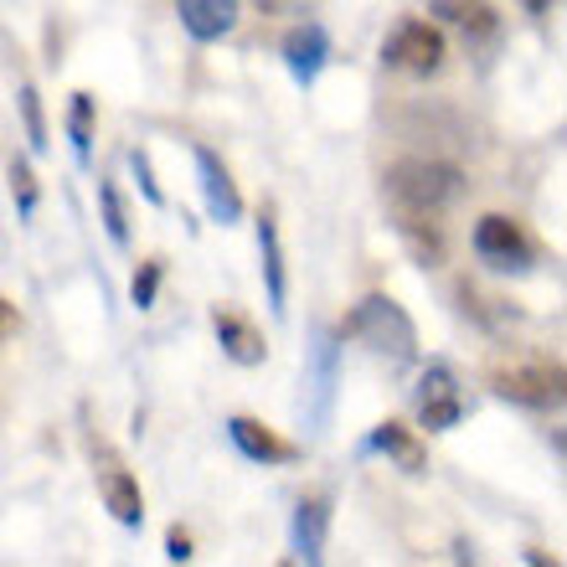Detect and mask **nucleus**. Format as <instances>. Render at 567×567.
Listing matches in <instances>:
<instances>
[{
    "mask_svg": "<svg viewBox=\"0 0 567 567\" xmlns=\"http://www.w3.org/2000/svg\"><path fill=\"white\" fill-rule=\"evenodd\" d=\"M361 341L367 351L388 361H413L419 357V326H413V315L398 305L392 295H367L357 310L341 320V341Z\"/></svg>",
    "mask_w": 567,
    "mask_h": 567,
    "instance_id": "nucleus-1",
    "label": "nucleus"
},
{
    "mask_svg": "<svg viewBox=\"0 0 567 567\" xmlns=\"http://www.w3.org/2000/svg\"><path fill=\"white\" fill-rule=\"evenodd\" d=\"M382 192H388L392 207L433 212L439 217V212L454 207L464 196V171L449 161H398V165H388Z\"/></svg>",
    "mask_w": 567,
    "mask_h": 567,
    "instance_id": "nucleus-2",
    "label": "nucleus"
},
{
    "mask_svg": "<svg viewBox=\"0 0 567 567\" xmlns=\"http://www.w3.org/2000/svg\"><path fill=\"white\" fill-rule=\"evenodd\" d=\"M495 398L516 408H563V367L557 361H516L491 372Z\"/></svg>",
    "mask_w": 567,
    "mask_h": 567,
    "instance_id": "nucleus-3",
    "label": "nucleus"
},
{
    "mask_svg": "<svg viewBox=\"0 0 567 567\" xmlns=\"http://www.w3.org/2000/svg\"><path fill=\"white\" fill-rule=\"evenodd\" d=\"M475 254H480V264H491L495 274H526L537 264V243L526 238V227L516 223V217L491 212V217L475 223Z\"/></svg>",
    "mask_w": 567,
    "mask_h": 567,
    "instance_id": "nucleus-4",
    "label": "nucleus"
},
{
    "mask_svg": "<svg viewBox=\"0 0 567 567\" xmlns=\"http://www.w3.org/2000/svg\"><path fill=\"white\" fill-rule=\"evenodd\" d=\"M444 58H449L444 31L429 27V21H403V27L382 42V62H388V68H398V73H413V78L439 73V68H444Z\"/></svg>",
    "mask_w": 567,
    "mask_h": 567,
    "instance_id": "nucleus-5",
    "label": "nucleus"
},
{
    "mask_svg": "<svg viewBox=\"0 0 567 567\" xmlns=\"http://www.w3.org/2000/svg\"><path fill=\"white\" fill-rule=\"evenodd\" d=\"M413 413L429 433H444L464 419V398H460V377L449 372L444 361H433L429 372L419 377V392H413Z\"/></svg>",
    "mask_w": 567,
    "mask_h": 567,
    "instance_id": "nucleus-6",
    "label": "nucleus"
},
{
    "mask_svg": "<svg viewBox=\"0 0 567 567\" xmlns=\"http://www.w3.org/2000/svg\"><path fill=\"white\" fill-rule=\"evenodd\" d=\"M341 330H315V346H310V388H315V403H310V433H326L330 423V408H336V382H341Z\"/></svg>",
    "mask_w": 567,
    "mask_h": 567,
    "instance_id": "nucleus-7",
    "label": "nucleus"
},
{
    "mask_svg": "<svg viewBox=\"0 0 567 567\" xmlns=\"http://www.w3.org/2000/svg\"><path fill=\"white\" fill-rule=\"evenodd\" d=\"M192 161H196V181H202V202H207L212 223H217V227L243 223V192H238V181L227 176L223 155H217V150H207V145H196Z\"/></svg>",
    "mask_w": 567,
    "mask_h": 567,
    "instance_id": "nucleus-8",
    "label": "nucleus"
},
{
    "mask_svg": "<svg viewBox=\"0 0 567 567\" xmlns=\"http://www.w3.org/2000/svg\"><path fill=\"white\" fill-rule=\"evenodd\" d=\"M284 68H289V78H295L299 89H310L315 78L326 73L330 62V31L320 27V21H299L289 37H284Z\"/></svg>",
    "mask_w": 567,
    "mask_h": 567,
    "instance_id": "nucleus-9",
    "label": "nucleus"
},
{
    "mask_svg": "<svg viewBox=\"0 0 567 567\" xmlns=\"http://www.w3.org/2000/svg\"><path fill=\"white\" fill-rule=\"evenodd\" d=\"M227 439L238 444L243 460L264 464V470H269V464H295V460H299V444L279 439V433H274L269 423L248 419V413H233V419H227Z\"/></svg>",
    "mask_w": 567,
    "mask_h": 567,
    "instance_id": "nucleus-10",
    "label": "nucleus"
},
{
    "mask_svg": "<svg viewBox=\"0 0 567 567\" xmlns=\"http://www.w3.org/2000/svg\"><path fill=\"white\" fill-rule=\"evenodd\" d=\"M326 537H330V501L326 495L299 501L295 522H289V553H295V563H305V567L326 563Z\"/></svg>",
    "mask_w": 567,
    "mask_h": 567,
    "instance_id": "nucleus-11",
    "label": "nucleus"
},
{
    "mask_svg": "<svg viewBox=\"0 0 567 567\" xmlns=\"http://www.w3.org/2000/svg\"><path fill=\"white\" fill-rule=\"evenodd\" d=\"M176 16L192 42H223L243 16V0H176Z\"/></svg>",
    "mask_w": 567,
    "mask_h": 567,
    "instance_id": "nucleus-12",
    "label": "nucleus"
},
{
    "mask_svg": "<svg viewBox=\"0 0 567 567\" xmlns=\"http://www.w3.org/2000/svg\"><path fill=\"white\" fill-rule=\"evenodd\" d=\"M212 330H217V346H223L227 361H238V367H264L269 361L264 330L254 320H243L238 310H212Z\"/></svg>",
    "mask_w": 567,
    "mask_h": 567,
    "instance_id": "nucleus-13",
    "label": "nucleus"
},
{
    "mask_svg": "<svg viewBox=\"0 0 567 567\" xmlns=\"http://www.w3.org/2000/svg\"><path fill=\"white\" fill-rule=\"evenodd\" d=\"M392 227H398V238L413 248V258H419L423 269H433V264H444L449 243H444V227L433 223V212H408V207H392Z\"/></svg>",
    "mask_w": 567,
    "mask_h": 567,
    "instance_id": "nucleus-14",
    "label": "nucleus"
},
{
    "mask_svg": "<svg viewBox=\"0 0 567 567\" xmlns=\"http://www.w3.org/2000/svg\"><path fill=\"white\" fill-rule=\"evenodd\" d=\"M258 258H264L269 310L284 320V310H289V274H284V243H279V217H274V212H264V217H258Z\"/></svg>",
    "mask_w": 567,
    "mask_h": 567,
    "instance_id": "nucleus-15",
    "label": "nucleus"
},
{
    "mask_svg": "<svg viewBox=\"0 0 567 567\" xmlns=\"http://www.w3.org/2000/svg\"><path fill=\"white\" fill-rule=\"evenodd\" d=\"M99 495H104L109 516H114L120 526H130V532H140V526H145V495H140V480L130 475V470L109 464L104 475H99Z\"/></svg>",
    "mask_w": 567,
    "mask_h": 567,
    "instance_id": "nucleus-16",
    "label": "nucleus"
},
{
    "mask_svg": "<svg viewBox=\"0 0 567 567\" xmlns=\"http://www.w3.org/2000/svg\"><path fill=\"white\" fill-rule=\"evenodd\" d=\"M367 449H377V454H388L403 475H423L429 470V449H423V439L413 429H403V423H377L372 439H367Z\"/></svg>",
    "mask_w": 567,
    "mask_h": 567,
    "instance_id": "nucleus-17",
    "label": "nucleus"
},
{
    "mask_svg": "<svg viewBox=\"0 0 567 567\" xmlns=\"http://www.w3.org/2000/svg\"><path fill=\"white\" fill-rule=\"evenodd\" d=\"M433 16H444L449 27H460L464 42H491L501 31V16H495L491 0H433Z\"/></svg>",
    "mask_w": 567,
    "mask_h": 567,
    "instance_id": "nucleus-18",
    "label": "nucleus"
},
{
    "mask_svg": "<svg viewBox=\"0 0 567 567\" xmlns=\"http://www.w3.org/2000/svg\"><path fill=\"white\" fill-rule=\"evenodd\" d=\"M16 104H21V124H27V140L37 155H47L52 150V135H47V114H42V93L31 89V83H21V93H16Z\"/></svg>",
    "mask_w": 567,
    "mask_h": 567,
    "instance_id": "nucleus-19",
    "label": "nucleus"
},
{
    "mask_svg": "<svg viewBox=\"0 0 567 567\" xmlns=\"http://www.w3.org/2000/svg\"><path fill=\"white\" fill-rule=\"evenodd\" d=\"M68 135H73L78 161L89 165V150H93V93H73V104H68Z\"/></svg>",
    "mask_w": 567,
    "mask_h": 567,
    "instance_id": "nucleus-20",
    "label": "nucleus"
},
{
    "mask_svg": "<svg viewBox=\"0 0 567 567\" xmlns=\"http://www.w3.org/2000/svg\"><path fill=\"white\" fill-rule=\"evenodd\" d=\"M99 207H104V227L114 248H130V217H124V196L114 181H99Z\"/></svg>",
    "mask_w": 567,
    "mask_h": 567,
    "instance_id": "nucleus-21",
    "label": "nucleus"
},
{
    "mask_svg": "<svg viewBox=\"0 0 567 567\" xmlns=\"http://www.w3.org/2000/svg\"><path fill=\"white\" fill-rule=\"evenodd\" d=\"M161 258H145L135 274V284H130V299H135V310H150L155 305V295H161Z\"/></svg>",
    "mask_w": 567,
    "mask_h": 567,
    "instance_id": "nucleus-22",
    "label": "nucleus"
},
{
    "mask_svg": "<svg viewBox=\"0 0 567 567\" xmlns=\"http://www.w3.org/2000/svg\"><path fill=\"white\" fill-rule=\"evenodd\" d=\"M130 171H135V186H140V196H145L150 207H165V192H161V181H155V171H150L145 150H130Z\"/></svg>",
    "mask_w": 567,
    "mask_h": 567,
    "instance_id": "nucleus-23",
    "label": "nucleus"
},
{
    "mask_svg": "<svg viewBox=\"0 0 567 567\" xmlns=\"http://www.w3.org/2000/svg\"><path fill=\"white\" fill-rule=\"evenodd\" d=\"M11 192H16L21 217H31V212H37V176H31L27 161H11Z\"/></svg>",
    "mask_w": 567,
    "mask_h": 567,
    "instance_id": "nucleus-24",
    "label": "nucleus"
},
{
    "mask_svg": "<svg viewBox=\"0 0 567 567\" xmlns=\"http://www.w3.org/2000/svg\"><path fill=\"white\" fill-rule=\"evenodd\" d=\"M165 557H171V563H192V537H186V532H181V526H171V537H165Z\"/></svg>",
    "mask_w": 567,
    "mask_h": 567,
    "instance_id": "nucleus-25",
    "label": "nucleus"
},
{
    "mask_svg": "<svg viewBox=\"0 0 567 567\" xmlns=\"http://www.w3.org/2000/svg\"><path fill=\"white\" fill-rule=\"evenodd\" d=\"M16 330H21V315H16V305H11V299L0 295V346L11 341Z\"/></svg>",
    "mask_w": 567,
    "mask_h": 567,
    "instance_id": "nucleus-26",
    "label": "nucleus"
},
{
    "mask_svg": "<svg viewBox=\"0 0 567 567\" xmlns=\"http://www.w3.org/2000/svg\"><path fill=\"white\" fill-rule=\"evenodd\" d=\"M522 6H526V11H537V16H542V11H553L557 0H522Z\"/></svg>",
    "mask_w": 567,
    "mask_h": 567,
    "instance_id": "nucleus-27",
    "label": "nucleus"
},
{
    "mask_svg": "<svg viewBox=\"0 0 567 567\" xmlns=\"http://www.w3.org/2000/svg\"><path fill=\"white\" fill-rule=\"evenodd\" d=\"M258 6H264V11H284V6H289V0H258Z\"/></svg>",
    "mask_w": 567,
    "mask_h": 567,
    "instance_id": "nucleus-28",
    "label": "nucleus"
}]
</instances>
